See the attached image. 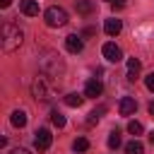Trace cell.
Instances as JSON below:
<instances>
[{
  "mask_svg": "<svg viewBox=\"0 0 154 154\" xmlns=\"http://www.w3.org/2000/svg\"><path fill=\"white\" fill-rule=\"evenodd\" d=\"M51 120H53V125H55V128H65V123H67V120H65V116H63L60 111H53V113H51Z\"/></svg>",
  "mask_w": 154,
  "mask_h": 154,
  "instance_id": "cell-17",
  "label": "cell"
},
{
  "mask_svg": "<svg viewBox=\"0 0 154 154\" xmlns=\"http://www.w3.org/2000/svg\"><path fill=\"white\" fill-rule=\"evenodd\" d=\"M108 147H111V149H118V147H120V132H118V130H113V132L108 135Z\"/></svg>",
  "mask_w": 154,
  "mask_h": 154,
  "instance_id": "cell-20",
  "label": "cell"
},
{
  "mask_svg": "<svg viewBox=\"0 0 154 154\" xmlns=\"http://www.w3.org/2000/svg\"><path fill=\"white\" fill-rule=\"evenodd\" d=\"M101 91H103V84H101L99 79H89V82H87V87H84V96H89V99L101 96Z\"/></svg>",
  "mask_w": 154,
  "mask_h": 154,
  "instance_id": "cell-9",
  "label": "cell"
},
{
  "mask_svg": "<svg viewBox=\"0 0 154 154\" xmlns=\"http://www.w3.org/2000/svg\"><path fill=\"white\" fill-rule=\"evenodd\" d=\"M10 120H12L14 128H24V125H26V113H24V111H12Z\"/></svg>",
  "mask_w": 154,
  "mask_h": 154,
  "instance_id": "cell-14",
  "label": "cell"
},
{
  "mask_svg": "<svg viewBox=\"0 0 154 154\" xmlns=\"http://www.w3.org/2000/svg\"><path fill=\"white\" fill-rule=\"evenodd\" d=\"M106 2H113V0H106Z\"/></svg>",
  "mask_w": 154,
  "mask_h": 154,
  "instance_id": "cell-28",
  "label": "cell"
},
{
  "mask_svg": "<svg viewBox=\"0 0 154 154\" xmlns=\"http://www.w3.org/2000/svg\"><path fill=\"white\" fill-rule=\"evenodd\" d=\"M53 84L48 82V75H41L31 82V96L36 101H53Z\"/></svg>",
  "mask_w": 154,
  "mask_h": 154,
  "instance_id": "cell-3",
  "label": "cell"
},
{
  "mask_svg": "<svg viewBox=\"0 0 154 154\" xmlns=\"http://www.w3.org/2000/svg\"><path fill=\"white\" fill-rule=\"evenodd\" d=\"M125 154H144V144L140 140H132L125 144Z\"/></svg>",
  "mask_w": 154,
  "mask_h": 154,
  "instance_id": "cell-15",
  "label": "cell"
},
{
  "mask_svg": "<svg viewBox=\"0 0 154 154\" xmlns=\"http://www.w3.org/2000/svg\"><path fill=\"white\" fill-rule=\"evenodd\" d=\"M65 103L72 106V108H79V106L84 103V96H82V94H75V91H72V94H65Z\"/></svg>",
  "mask_w": 154,
  "mask_h": 154,
  "instance_id": "cell-13",
  "label": "cell"
},
{
  "mask_svg": "<svg viewBox=\"0 0 154 154\" xmlns=\"http://www.w3.org/2000/svg\"><path fill=\"white\" fill-rule=\"evenodd\" d=\"M72 149H75V152H87V149H89V142H87L84 137H77V140L72 142Z\"/></svg>",
  "mask_w": 154,
  "mask_h": 154,
  "instance_id": "cell-21",
  "label": "cell"
},
{
  "mask_svg": "<svg viewBox=\"0 0 154 154\" xmlns=\"http://www.w3.org/2000/svg\"><path fill=\"white\" fill-rule=\"evenodd\" d=\"M101 53H103V58H106L108 63H120V60H123V51H120V46H116L113 41L103 43Z\"/></svg>",
  "mask_w": 154,
  "mask_h": 154,
  "instance_id": "cell-5",
  "label": "cell"
},
{
  "mask_svg": "<svg viewBox=\"0 0 154 154\" xmlns=\"http://www.w3.org/2000/svg\"><path fill=\"white\" fill-rule=\"evenodd\" d=\"M118 111H120V116H132L137 111V101L132 96H123L120 103H118Z\"/></svg>",
  "mask_w": 154,
  "mask_h": 154,
  "instance_id": "cell-7",
  "label": "cell"
},
{
  "mask_svg": "<svg viewBox=\"0 0 154 154\" xmlns=\"http://www.w3.org/2000/svg\"><path fill=\"white\" fill-rule=\"evenodd\" d=\"M111 5H113V10H123L125 7V0H113Z\"/></svg>",
  "mask_w": 154,
  "mask_h": 154,
  "instance_id": "cell-23",
  "label": "cell"
},
{
  "mask_svg": "<svg viewBox=\"0 0 154 154\" xmlns=\"http://www.w3.org/2000/svg\"><path fill=\"white\" fill-rule=\"evenodd\" d=\"M22 41H24L22 29L17 24H12V22H5L2 24V51L5 53H14L22 46Z\"/></svg>",
  "mask_w": 154,
  "mask_h": 154,
  "instance_id": "cell-2",
  "label": "cell"
},
{
  "mask_svg": "<svg viewBox=\"0 0 154 154\" xmlns=\"http://www.w3.org/2000/svg\"><path fill=\"white\" fill-rule=\"evenodd\" d=\"M43 22H46V26L58 29V26H65V24L70 22V17H67V12H65L63 7L53 5V7H48V10L43 12Z\"/></svg>",
  "mask_w": 154,
  "mask_h": 154,
  "instance_id": "cell-4",
  "label": "cell"
},
{
  "mask_svg": "<svg viewBox=\"0 0 154 154\" xmlns=\"http://www.w3.org/2000/svg\"><path fill=\"white\" fill-rule=\"evenodd\" d=\"M19 10H22V14H26V17H36V14H38V0H22V2H19Z\"/></svg>",
  "mask_w": 154,
  "mask_h": 154,
  "instance_id": "cell-10",
  "label": "cell"
},
{
  "mask_svg": "<svg viewBox=\"0 0 154 154\" xmlns=\"http://www.w3.org/2000/svg\"><path fill=\"white\" fill-rule=\"evenodd\" d=\"M140 70H142L140 60H137V58H128V79H130V82H135V79H137Z\"/></svg>",
  "mask_w": 154,
  "mask_h": 154,
  "instance_id": "cell-12",
  "label": "cell"
},
{
  "mask_svg": "<svg viewBox=\"0 0 154 154\" xmlns=\"http://www.w3.org/2000/svg\"><path fill=\"white\" fill-rule=\"evenodd\" d=\"M142 130H144L142 123H137V120H130V123H128V132H130V135L137 137V135H142Z\"/></svg>",
  "mask_w": 154,
  "mask_h": 154,
  "instance_id": "cell-19",
  "label": "cell"
},
{
  "mask_svg": "<svg viewBox=\"0 0 154 154\" xmlns=\"http://www.w3.org/2000/svg\"><path fill=\"white\" fill-rule=\"evenodd\" d=\"M65 48H67L70 53H82V48H84V41H82L77 34H70V36L65 38Z\"/></svg>",
  "mask_w": 154,
  "mask_h": 154,
  "instance_id": "cell-8",
  "label": "cell"
},
{
  "mask_svg": "<svg viewBox=\"0 0 154 154\" xmlns=\"http://www.w3.org/2000/svg\"><path fill=\"white\" fill-rule=\"evenodd\" d=\"M12 5V0H0V7H10Z\"/></svg>",
  "mask_w": 154,
  "mask_h": 154,
  "instance_id": "cell-25",
  "label": "cell"
},
{
  "mask_svg": "<svg viewBox=\"0 0 154 154\" xmlns=\"http://www.w3.org/2000/svg\"><path fill=\"white\" fill-rule=\"evenodd\" d=\"M144 84H147V89H149V91H154V72H149V75L144 77Z\"/></svg>",
  "mask_w": 154,
  "mask_h": 154,
  "instance_id": "cell-22",
  "label": "cell"
},
{
  "mask_svg": "<svg viewBox=\"0 0 154 154\" xmlns=\"http://www.w3.org/2000/svg\"><path fill=\"white\" fill-rule=\"evenodd\" d=\"M51 142H53V135H51V130H46V128L36 130V137H34V147H36L38 152H46V149L51 147Z\"/></svg>",
  "mask_w": 154,
  "mask_h": 154,
  "instance_id": "cell-6",
  "label": "cell"
},
{
  "mask_svg": "<svg viewBox=\"0 0 154 154\" xmlns=\"http://www.w3.org/2000/svg\"><path fill=\"white\" fill-rule=\"evenodd\" d=\"M38 70L53 79H60L65 75V63L55 51H41L38 53Z\"/></svg>",
  "mask_w": 154,
  "mask_h": 154,
  "instance_id": "cell-1",
  "label": "cell"
},
{
  "mask_svg": "<svg viewBox=\"0 0 154 154\" xmlns=\"http://www.w3.org/2000/svg\"><path fill=\"white\" fill-rule=\"evenodd\" d=\"M103 111H106L103 106H99L96 111H91V113H89V118H87V123H89V125H94V123H99V118L103 116Z\"/></svg>",
  "mask_w": 154,
  "mask_h": 154,
  "instance_id": "cell-18",
  "label": "cell"
},
{
  "mask_svg": "<svg viewBox=\"0 0 154 154\" xmlns=\"http://www.w3.org/2000/svg\"><path fill=\"white\" fill-rule=\"evenodd\" d=\"M120 29H123V22H120V19H116V17L106 19V24H103V31H106L108 36H118V34H120Z\"/></svg>",
  "mask_w": 154,
  "mask_h": 154,
  "instance_id": "cell-11",
  "label": "cell"
},
{
  "mask_svg": "<svg viewBox=\"0 0 154 154\" xmlns=\"http://www.w3.org/2000/svg\"><path fill=\"white\" fill-rule=\"evenodd\" d=\"M149 116H154V101L149 103Z\"/></svg>",
  "mask_w": 154,
  "mask_h": 154,
  "instance_id": "cell-26",
  "label": "cell"
},
{
  "mask_svg": "<svg viewBox=\"0 0 154 154\" xmlns=\"http://www.w3.org/2000/svg\"><path fill=\"white\" fill-rule=\"evenodd\" d=\"M75 7H77V12H79V14H91V12H94V5H91L89 0H77V2H75Z\"/></svg>",
  "mask_w": 154,
  "mask_h": 154,
  "instance_id": "cell-16",
  "label": "cell"
},
{
  "mask_svg": "<svg viewBox=\"0 0 154 154\" xmlns=\"http://www.w3.org/2000/svg\"><path fill=\"white\" fill-rule=\"evenodd\" d=\"M7 154H31V152L24 149V147H17V149H12V152H7Z\"/></svg>",
  "mask_w": 154,
  "mask_h": 154,
  "instance_id": "cell-24",
  "label": "cell"
},
{
  "mask_svg": "<svg viewBox=\"0 0 154 154\" xmlns=\"http://www.w3.org/2000/svg\"><path fill=\"white\" fill-rule=\"evenodd\" d=\"M149 140H152V144H154V132H152V135H149Z\"/></svg>",
  "mask_w": 154,
  "mask_h": 154,
  "instance_id": "cell-27",
  "label": "cell"
}]
</instances>
